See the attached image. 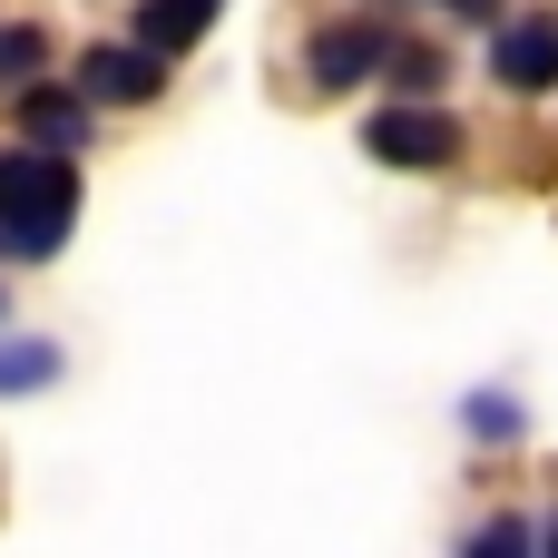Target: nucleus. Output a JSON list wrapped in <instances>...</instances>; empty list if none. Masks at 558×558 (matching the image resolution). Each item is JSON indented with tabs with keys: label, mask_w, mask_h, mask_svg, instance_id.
<instances>
[{
	"label": "nucleus",
	"mask_w": 558,
	"mask_h": 558,
	"mask_svg": "<svg viewBox=\"0 0 558 558\" xmlns=\"http://www.w3.org/2000/svg\"><path fill=\"white\" fill-rule=\"evenodd\" d=\"M78 216V167L39 147H0V265H49Z\"/></svg>",
	"instance_id": "obj_1"
},
{
	"label": "nucleus",
	"mask_w": 558,
	"mask_h": 558,
	"mask_svg": "<svg viewBox=\"0 0 558 558\" xmlns=\"http://www.w3.org/2000/svg\"><path fill=\"white\" fill-rule=\"evenodd\" d=\"M363 147H373L383 167H451V157H461V128H451L441 108H402V98H392V108L363 118Z\"/></svg>",
	"instance_id": "obj_2"
},
{
	"label": "nucleus",
	"mask_w": 558,
	"mask_h": 558,
	"mask_svg": "<svg viewBox=\"0 0 558 558\" xmlns=\"http://www.w3.org/2000/svg\"><path fill=\"white\" fill-rule=\"evenodd\" d=\"M167 88V59H147L137 39H98L78 59V108H147Z\"/></svg>",
	"instance_id": "obj_3"
},
{
	"label": "nucleus",
	"mask_w": 558,
	"mask_h": 558,
	"mask_svg": "<svg viewBox=\"0 0 558 558\" xmlns=\"http://www.w3.org/2000/svg\"><path fill=\"white\" fill-rule=\"evenodd\" d=\"M490 78H500V88H520V98L558 88V20H549V10H539V20H500V29H490Z\"/></svg>",
	"instance_id": "obj_4"
},
{
	"label": "nucleus",
	"mask_w": 558,
	"mask_h": 558,
	"mask_svg": "<svg viewBox=\"0 0 558 558\" xmlns=\"http://www.w3.org/2000/svg\"><path fill=\"white\" fill-rule=\"evenodd\" d=\"M78 137H88L78 88H20V147H39V157H78Z\"/></svg>",
	"instance_id": "obj_5"
},
{
	"label": "nucleus",
	"mask_w": 558,
	"mask_h": 558,
	"mask_svg": "<svg viewBox=\"0 0 558 558\" xmlns=\"http://www.w3.org/2000/svg\"><path fill=\"white\" fill-rule=\"evenodd\" d=\"M392 59V39L373 29V20H343V29H314V78L324 88H353V78H373Z\"/></svg>",
	"instance_id": "obj_6"
},
{
	"label": "nucleus",
	"mask_w": 558,
	"mask_h": 558,
	"mask_svg": "<svg viewBox=\"0 0 558 558\" xmlns=\"http://www.w3.org/2000/svg\"><path fill=\"white\" fill-rule=\"evenodd\" d=\"M216 10H226V0H147V10H137V49H147V59H186V49L216 29Z\"/></svg>",
	"instance_id": "obj_7"
},
{
	"label": "nucleus",
	"mask_w": 558,
	"mask_h": 558,
	"mask_svg": "<svg viewBox=\"0 0 558 558\" xmlns=\"http://www.w3.org/2000/svg\"><path fill=\"white\" fill-rule=\"evenodd\" d=\"M461 558H539V530L500 510V520H481V530H471V549H461Z\"/></svg>",
	"instance_id": "obj_8"
},
{
	"label": "nucleus",
	"mask_w": 558,
	"mask_h": 558,
	"mask_svg": "<svg viewBox=\"0 0 558 558\" xmlns=\"http://www.w3.org/2000/svg\"><path fill=\"white\" fill-rule=\"evenodd\" d=\"M392 78H402V108H422V98L441 88V49H422V39H392Z\"/></svg>",
	"instance_id": "obj_9"
},
{
	"label": "nucleus",
	"mask_w": 558,
	"mask_h": 558,
	"mask_svg": "<svg viewBox=\"0 0 558 558\" xmlns=\"http://www.w3.org/2000/svg\"><path fill=\"white\" fill-rule=\"evenodd\" d=\"M59 373V343H0V392H39Z\"/></svg>",
	"instance_id": "obj_10"
},
{
	"label": "nucleus",
	"mask_w": 558,
	"mask_h": 558,
	"mask_svg": "<svg viewBox=\"0 0 558 558\" xmlns=\"http://www.w3.org/2000/svg\"><path fill=\"white\" fill-rule=\"evenodd\" d=\"M39 29H0V78H39Z\"/></svg>",
	"instance_id": "obj_11"
},
{
	"label": "nucleus",
	"mask_w": 558,
	"mask_h": 558,
	"mask_svg": "<svg viewBox=\"0 0 558 558\" xmlns=\"http://www.w3.org/2000/svg\"><path fill=\"white\" fill-rule=\"evenodd\" d=\"M441 10H461V20H500V0H441Z\"/></svg>",
	"instance_id": "obj_12"
},
{
	"label": "nucleus",
	"mask_w": 558,
	"mask_h": 558,
	"mask_svg": "<svg viewBox=\"0 0 558 558\" xmlns=\"http://www.w3.org/2000/svg\"><path fill=\"white\" fill-rule=\"evenodd\" d=\"M549 558H558V520H549Z\"/></svg>",
	"instance_id": "obj_13"
}]
</instances>
